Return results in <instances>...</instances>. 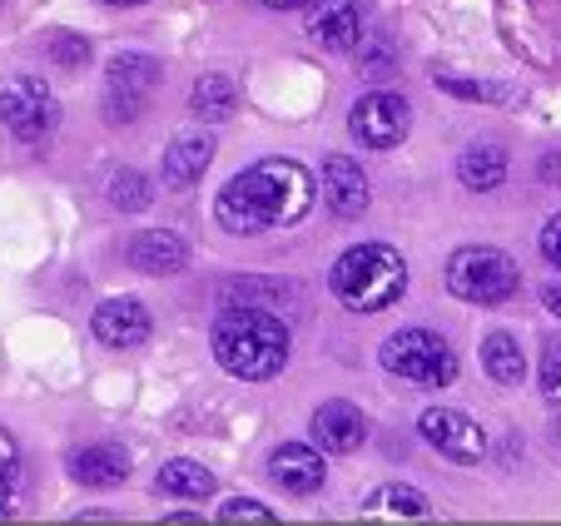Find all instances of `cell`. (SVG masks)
<instances>
[{
	"label": "cell",
	"mask_w": 561,
	"mask_h": 526,
	"mask_svg": "<svg viewBox=\"0 0 561 526\" xmlns=\"http://www.w3.org/2000/svg\"><path fill=\"white\" fill-rule=\"evenodd\" d=\"M308 204H313V180L298 159H259L224 184L214 214L229 233H264L298 224Z\"/></svg>",
	"instance_id": "1"
},
{
	"label": "cell",
	"mask_w": 561,
	"mask_h": 526,
	"mask_svg": "<svg viewBox=\"0 0 561 526\" xmlns=\"http://www.w3.org/2000/svg\"><path fill=\"white\" fill-rule=\"evenodd\" d=\"M288 328L264 308H229L214 323V358L229 378L244 382H268L284 373L288 363Z\"/></svg>",
	"instance_id": "2"
},
{
	"label": "cell",
	"mask_w": 561,
	"mask_h": 526,
	"mask_svg": "<svg viewBox=\"0 0 561 526\" xmlns=\"http://www.w3.org/2000/svg\"><path fill=\"white\" fill-rule=\"evenodd\" d=\"M329 288L353 313H382V308H392L403 298L408 263H403V253L388 249V243H358V249H348L333 263Z\"/></svg>",
	"instance_id": "3"
},
{
	"label": "cell",
	"mask_w": 561,
	"mask_h": 526,
	"mask_svg": "<svg viewBox=\"0 0 561 526\" xmlns=\"http://www.w3.org/2000/svg\"><path fill=\"white\" fill-rule=\"evenodd\" d=\"M382 368L413 388H447L457 378V353L433 328H403L382 343Z\"/></svg>",
	"instance_id": "4"
},
{
	"label": "cell",
	"mask_w": 561,
	"mask_h": 526,
	"mask_svg": "<svg viewBox=\"0 0 561 526\" xmlns=\"http://www.w3.org/2000/svg\"><path fill=\"white\" fill-rule=\"evenodd\" d=\"M447 288H453L462 304L492 308L517 294L522 274L502 249H457L453 259H447Z\"/></svg>",
	"instance_id": "5"
},
{
	"label": "cell",
	"mask_w": 561,
	"mask_h": 526,
	"mask_svg": "<svg viewBox=\"0 0 561 526\" xmlns=\"http://www.w3.org/2000/svg\"><path fill=\"white\" fill-rule=\"evenodd\" d=\"M348 129L368 149H398L408 139V129H413V105L403 95H392V90H373V95H363L353 105Z\"/></svg>",
	"instance_id": "6"
},
{
	"label": "cell",
	"mask_w": 561,
	"mask_h": 526,
	"mask_svg": "<svg viewBox=\"0 0 561 526\" xmlns=\"http://www.w3.org/2000/svg\"><path fill=\"white\" fill-rule=\"evenodd\" d=\"M55 119H60V105H55V95L45 90L41 80H11L5 90H0V125L11 129L15 139H41L55 129Z\"/></svg>",
	"instance_id": "7"
},
{
	"label": "cell",
	"mask_w": 561,
	"mask_h": 526,
	"mask_svg": "<svg viewBox=\"0 0 561 526\" xmlns=\"http://www.w3.org/2000/svg\"><path fill=\"white\" fill-rule=\"evenodd\" d=\"M417 432H423V443L437 447L447 462L472 467V462H482V457H488V437H482V427H477L467 412L427 408L423 418H417Z\"/></svg>",
	"instance_id": "8"
},
{
	"label": "cell",
	"mask_w": 561,
	"mask_h": 526,
	"mask_svg": "<svg viewBox=\"0 0 561 526\" xmlns=\"http://www.w3.org/2000/svg\"><path fill=\"white\" fill-rule=\"evenodd\" d=\"M159 84V60L149 55H119L110 60V100H105V115L110 119H135L145 110L149 90Z\"/></svg>",
	"instance_id": "9"
},
{
	"label": "cell",
	"mask_w": 561,
	"mask_h": 526,
	"mask_svg": "<svg viewBox=\"0 0 561 526\" xmlns=\"http://www.w3.org/2000/svg\"><path fill=\"white\" fill-rule=\"evenodd\" d=\"M313 443H318V453H339V457L358 453V447L368 443V418H363L348 398L323 402V408L313 412Z\"/></svg>",
	"instance_id": "10"
},
{
	"label": "cell",
	"mask_w": 561,
	"mask_h": 526,
	"mask_svg": "<svg viewBox=\"0 0 561 526\" xmlns=\"http://www.w3.org/2000/svg\"><path fill=\"white\" fill-rule=\"evenodd\" d=\"M318 184H323V204H329L339 219H358V214L368 209V174H363L348 155H329V159H323Z\"/></svg>",
	"instance_id": "11"
},
{
	"label": "cell",
	"mask_w": 561,
	"mask_h": 526,
	"mask_svg": "<svg viewBox=\"0 0 561 526\" xmlns=\"http://www.w3.org/2000/svg\"><path fill=\"white\" fill-rule=\"evenodd\" d=\"M90 328H95V338L105 347H139L149 338V328H154V318H149V308L139 298H110V304L95 308Z\"/></svg>",
	"instance_id": "12"
},
{
	"label": "cell",
	"mask_w": 561,
	"mask_h": 526,
	"mask_svg": "<svg viewBox=\"0 0 561 526\" xmlns=\"http://www.w3.org/2000/svg\"><path fill=\"white\" fill-rule=\"evenodd\" d=\"M214 159V135L209 129H184V135L170 139V149H164V184L170 190H194V184L204 180V169H209Z\"/></svg>",
	"instance_id": "13"
},
{
	"label": "cell",
	"mask_w": 561,
	"mask_h": 526,
	"mask_svg": "<svg viewBox=\"0 0 561 526\" xmlns=\"http://www.w3.org/2000/svg\"><path fill=\"white\" fill-rule=\"evenodd\" d=\"M308 35H313L323 50H353V45H358V35H363L358 0H313Z\"/></svg>",
	"instance_id": "14"
},
{
	"label": "cell",
	"mask_w": 561,
	"mask_h": 526,
	"mask_svg": "<svg viewBox=\"0 0 561 526\" xmlns=\"http://www.w3.org/2000/svg\"><path fill=\"white\" fill-rule=\"evenodd\" d=\"M129 263H135L139 274L170 278V274H180V268H190V243L170 229L135 233V239H129Z\"/></svg>",
	"instance_id": "15"
},
{
	"label": "cell",
	"mask_w": 561,
	"mask_h": 526,
	"mask_svg": "<svg viewBox=\"0 0 561 526\" xmlns=\"http://www.w3.org/2000/svg\"><path fill=\"white\" fill-rule=\"evenodd\" d=\"M268 477H274V482L284 487L288 496H308V492H318V487H323L329 467H323V457H318L313 447L284 443L274 457H268Z\"/></svg>",
	"instance_id": "16"
},
{
	"label": "cell",
	"mask_w": 561,
	"mask_h": 526,
	"mask_svg": "<svg viewBox=\"0 0 561 526\" xmlns=\"http://www.w3.org/2000/svg\"><path fill=\"white\" fill-rule=\"evenodd\" d=\"M65 472L80 487H115L129 477V453H119V447H110V443L80 447V453L65 457Z\"/></svg>",
	"instance_id": "17"
},
{
	"label": "cell",
	"mask_w": 561,
	"mask_h": 526,
	"mask_svg": "<svg viewBox=\"0 0 561 526\" xmlns=\"http://www.w3.org/2000/svg\"><path fill=\"white\" fill-rule=\"evenodd\" d=\"M507 149L502 145H467L462 149V159H457V180L467 184V190H477V194H488V190H497L502 180H507Z\"/></svg>",
	"instance_id": "18"
},
{
	"label": "cell",
	"mask_w": 561,
	"mask_h": 526,
	"mask_svg": "<svg viewBox=\"0 0 561 526\" xmlns=\"http://www.w3.org/2000/svg\"><path fill=\"white\" fill-rule=\"evenodd\" d=\"M482 368H488L492 382L517 388V382L527 378V363H522L517 338H512V333H488V343H482Z\"/></svg>",
	"instance_id": "19"
},
{
	"label": "cell",
	"mask_w": 561,
	"mask_h": 526,
	"mask_svg": "<svg viewBox=\"0 0 561 526\" xmlns=\"http://www.w3.org/2000/svg\"><path fill=\"white\" fill-rule=\"evenodd\" d=\"M233 105H239V90H233L229 75H204V80L194 84V95H190V110L204 119V125H219V119H229Z\"/></svg>",
	"instance_id": "20"
},
{
	"label": "cell",
	"mask_w": 561,
	"mask_h": 526,
	"mask_svg": "<svg viewBox=\"0 0 561 526\" xmlns=\"http://www.w3.org/2000/svg\"><path fill=\"white\" fill-rule=\"evenodd\" d=\"M154 492L159 496H194V502H199V496L214 492V472H209V467L184 462V457H180V462H164V467H159Z\"/></svg>",
	"instance_id": "21"
},
{
	"label": "cell",
	"mask_w": 561,
	"mask_h": 526,
	"mask_svg": "<svg viewBox=\"0 0 561 526\" xmlns=\"http://www.w3.org/2000/svg\"><path fill=\"white\" fill-rule=\"evenodd\" d=\"M363 516L378 522V516H433L427 496H417L413 487H378V492L363 502Z\"/></svg>",
	"instance_id": "22"
},
{
	"label": "cell",
	"mask_w": 561,
	"mask_h": 526,
	"mask_svg": "<svg viewBox=\"0 0 561 526\" xmlns=\"http://www.w3.org/2000/svg\"><path fill=\"white\" fill-rule=\"evenodd\" d=\"M149 180L139 174V169H115L110 174V184H105V199L115 204L119 214H139V209H149Z\"/></svg>",
	"instance_id": "23"
},
{
	"label": "cell",
	"mask_w": 561,
	"mask_h": 526,
	"mask_svg": "<svg viewBox=\"0 0 561 526\" xmlns=\"http://www.w3.org/2000/svg\"><path fill=\"white\" fill-rule=\"evenodd\" d=\"M437 84L457 100H507L502 95V84H472V80H457V75H437Z\"/></svg>",
	"instance_id": "24"
},
{
	"label": "cell",
	"mask_w": 561,
	"mask_h": 526,
	"mask_svg": "<svg viewBox=\"0 0 561 526\" xmlns=\"http://www.w3.org/2000/svg\"><path fill=\"white\" fill-rule=\"evenodd\" d=\"M541 392L551 402H561V338L541 347Z\"/></svg>",
	"instance_id": "25"
},
{
	"label": "cell",
	"mask_w": 561,
	"mask_h": 526,
	"mask_svg": "<svg viewBox=\"0 0 561 526\" xmlns=\"http://www.w3.org/2000/svg\"><path fill=\"white\" fill-rule=\"evenodd\" d=\"M11 487H15V443L0 432V512H11Z\"/></svg>",
	"instance_id": "26"
},
{
	"label": "cell",
	"mask_w": 561,
	"mask_h": 526,
	"mask_svg": "<svg viewBox=\"0 0 561 526\" xmlns=\"http://www.w3.org/2000/svg\"><path fill=\"white\" fill-rule=\"evenodd\" d=\"M219 516H224V522H268V516H274V512H268L264 502H249V496H233V502H224V506H219Z\"/></svg>",
	"instance_id": "27"
},
{
	"label": "cell",
	"mask_w": 561,
	"mask_h": 526,
	"mask_svg": "<svg viewBox=\"0 0 561 526\" xmlns=\"http://www.w3.org/2000/svg\"><path fill=\"white\" fill-rule=\"evenodd\" d=\"M50 45H55V60L60 65H85L90 60V45L85 41H75V35H50Z\"/></svg>",
	"instance_id": "28"
},
{
	"label": "cell",
	"mask_w": 561,
	"mask_h": 526,
	"mask_svg": "<svg viewBox=\"0 0 561 526\" xmlns=\"http://www.w3.org/2000/svg\"><path fill=\"white\" fill-rule=\"evenodd\" d=\"M541 253H547V259L561 268V214H557V219L541 224Z\"/></svg>",
	"instance_id": "29"
},
{
	"label": "cell",
	"mask_w": 561,
	"mask_h": 526,
	"mask_svg": "<svg viewBox=\"0 0 561 526\" xmlns=\"http://www.w3.org/2000/svg\"><path fill=\"white\" fill-rule=\"evenodd\" d=\"M541 304H547L551 313L561 318V284H547V288H541Z\"/></svg>",
	"instance_id": "30"
},
{
	"label": "cell",
	"mask_w": 561,
	"mask_h": 526,
	"mask_svg": "<svg viewBox=\"0 0 561 526\" xmlns=\"http://www.w3.org/2000/svg\"><path fill=\"white\" fill-rule=\"evenodd\" d=\"M264 5H274V11H298V5H313V0H264Z\"/></svg>",
	"instance_id": "31"
},
{
	"label": "cell",
	"mask_w": 561,
	"mask_h": 526,
	"mask_svg": "<svg viewBox=\"0 0 561 526\" xmlns=\"http://www.w3.org/2000/svg\"><path fill=\"white\" fill-rule=\"evenodd\" d=\"M105 5H145V0H105Z\"/></svg>",
	"instance_id": "32"
},
{
	"label": "cell",
	"mask_w": 561,
	"mask_h": 526,
	"mask_svg": "<svg viewBox=\"0 0 561 526\" xmlns=\"http://www.w3.org/2000/svg\"><path fill=\"white\" fill-rule=\"evenodd\" d=\"M551 432H557V443H561V418H557V422H551Z\"/></svg>",
	"instance_id": "33"
}]
</instances>
